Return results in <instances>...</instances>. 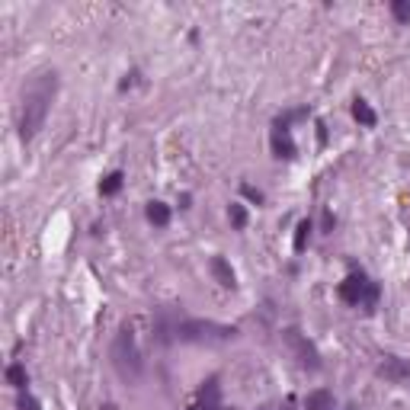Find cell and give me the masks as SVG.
Listing matches in <instances>:
<instances>
[{
	"label": "cell",
	"instance_id": "6da1fadb",
	"mask_svg": "<svg viewBox=\"0 0 410 410\" xmlns=\"http://www.w3.org/2000/svg\"><path fill=\"white\" fill-rule=\"evenodd\" d=\"M55 90H58V74L55 71H39V74L26 84L23 90V106H19V135L23 142H33L39 128L45 126V116L55 100Z\"/></svg>",
	"mask_w": 410,
	"mask_h": 410
},
{
	"label": "cell",
	"instance_id": "7a4b0ae2",
	"mask_svg": "<svg viewBox=\"0 0 410 410\" xmlns=\"http://www.w3.org/2000/svg\"><path fill=\"white\" fill-rule=\"evenodd\" d=\"M112 368L119 372V378L122 382H128V385H135L138 378H142L144 372V359H142V350H138V340H135L132 327H122L116 334V340H112Z\"/></svg>",
	"mask_w": 410,
	"mask_h": 410
},
{
	"label": "cell",
	"instance_id": "3957f363",
	"mask_svg": "<svg viewBox=\"0 0 410 410\" xmlns=\"http://www.w3.org/2000/svg\"><path fill=\"white\" fill-rule=\"evenodd\" d=\"M237 330L234 327H225V324H215V321H189L183 318L180 327H176V340L183 343H225L231 340Z\"/></svg>",
	"mask_w": 410,
	"mask_h": 410
},
{
	"label": "cell",
	"instance_id": "277c9868",
	"mask_svg": "<svg viewBox=\"0 0 410 410\" xmlns=\"http://www.w3.org/2000/svg\"><path fill=\"white\" fill-rule=\"evenodd\" d=\"M340 298L352 308H366V311H375L378 305V285L372 279H366L362 273H352L343 285H340Z\"/></svg>",
	"mask_w": 410,
	"mask_h": 410
},
{
	"label": "cell",
	"instance_id": "5b68a950",
	"mask_svg": "<svg viewBox=\"0 0 410 410\" xmlns=\"http://www.w3.org/2000/svg\"><path fill=\"white\" fill-rule=\"evenodd\" d=\"M282 340L289 343V350L295 352V359H298V366H305V368H321V356H318V350L308 343L302 336V330H295V327H289L282 334Z\"/></svg>",
	"mask_w": 410,
	"mask_h": 410
},
{
	"label": "cell",
	"instance_id": "8992f818",
	"mask_svg": "<svg viewBox=\"0 0 410 410\" xmlns=\"http://www.w3.org/2000/svg\"><path fill=\"white\" fill-rule=\"evenodd\" d=\"M378 375L391 385H410V362L401 359V356H385L378 362Z\"/></svg>",
	"mask_w": 410,
	"mask_h": 410
},
{
	"label": "cell",
	"instance_id": "52a82bcc",
	"mask_svg": "<svg viewBox=\"0 0 410 410\" xmlns=\"http://www.w3.org/2000/svg\"><path fill=\"white\" fill-rule=\"evenodd\" d=\"M189 410H225L221 407V394H218V378H209L199 388V398H196V404Z\"/></svg>",
	"mask_w": 410,
	"mask_h": 410
},
{
	"label": "cell",
	"instance_id": "ba28073f",
	"mask_svg": "<svg viewBox=\"0 0 410 410\" xmlns=\"http://www.w3.org/2000/svg\"><path fill=\"white\" fill-rule=\"evenodd\" d=\"M273 151H276V157H295V142L289 128H273Z\"/></svg>",
	"mask_w": 410,
	"mask_h": 410
},
{
	"label": "cell",
	"instance_id": "9c48e42d",
	"mask_svg": "<svg viewBox=\"0 0 410 410\" xmlns=\"http://www.w3.org/2000/svg\"><path fill=\"white\" fill-rule=\"evenodd\" d=\"M212 276L218 279V282L225 285V289H234V269L228 266V259L225 257H212Z\"/></svg>",
	"mask_w": 410,
	"mask_h": 410
},
{
	"label": "cell",
	"instance_id": "30bf717a",
	"mask_svg": "<svg viewBox=\"0 0 410 410\" xmlns=\"http://www.w3.org/2000/svg\"><path fill=\"white\" fill-rule=\"evenodd\" d=\"M334 394L324 391V388H318V391H311L308 398H305V410H334Z\"/></svg>",
	"mask_w": 410,
	"mask_h": 410
},
{
	"label": "cell",
	"instance_id": "8fae6325",
	"mask_svg": "<svg viewBox=\"0 0 410 410\" xmlns=\"http://www.w3.org/2000/svg\"><path fill=\"white\" fill-rule=\"evenodd\" d=\"M352 116H356V122H362L366 128H372L378 122V116H375V109L368 106L366 100H356L352 103Z\"/></svg>",
	"mask_w": 410,
	"mask_h": 410
},
{
	"label": "cell",
	"instance_id": "7c38bea8",
	"mask_svg": "<svg viewBox=\"0 0 410 410\" xmlns=\"http://www.w3.org/2000/svg\"><path fill=\"white\" fill-rule=\"evenodd\" d=\"M148 221H151V225H157V228H167L170 209L164 205V202H151V205H148Z\"/></svg>",
	"mask_w": 410,
	"mask_h": 410
},
{
	"label": "cell",
	"instance_id": "4fadbf2b",
	"mask_svg": "<svg viewBox=\"0 0 410 410\" xmlns=\"http://www.w3.org/2000/svg\"><path fill=\"white\" fill-rule=\"evenodd\" d=\"M7 382H10V385H13V388H19V391H23V388H26V382H29V375H26V368L19 366V362H13V366L7 368Z\"/></svg>",
	"mask_w": 410,
	"mask_h": 410
},
{
	"label": "cell",
	"instance_id": "5bb4252c",
	"mask_svg": "<svg viewBox=\"0 0 410 410\" xmlns=\"http://www.w3.org/2000/svg\"><path fill=\"white\" fill-rule=\"evenodd\" d=\"M119 189H122V173H119V170H116V173H109L106 180L100 183V193L103 196H116Z\"/></svg>",
	"mask_w": 410,
	"mask_h": 410
},
{
	"label": "cell",
	"instance_id": "9a60e30c",
	"mask_svg": "<svg viewBox=\"0 0 410 410\" xmlns=\"http://www.w3.org/2000/svg\"><path fill=\"white\" fill-rule=\"evenodd\" d=\"M308 237H311V221L305 218V221H298V231H295V250H298V253L305 250V244H308Z\"/></svg>",
	"mask_w": 410,
	"mask_h": 410
},
{
	"label": "cell",
	"instance_id": "2e32d148",
	"mask_svg": "<svg viewBox=\"0 0 410 410\" xmlns=\"http://www.w3.org/2000/svg\"><path fill=\"white\" fill-rule=\"evenodd\" d=\"M391 13H394V19H398V23H410V0H394Z\"/></svg>",
	"mask_w": 410,
	"mask_h": 410
},
{
	"label": "cell",
	"instance_id": "e0dca14e",
	"mask_svg": "<svg viewBox=\"0 0 410 410\" xmlns=\"http://www.w3.org/2000/svg\"><path fill=\"white\" fill-rule=\"evenodd\" d=\"M228 215H231L234 228H244V225H247V212H244V205H231V212H228Z\"/></svg>",
	"mask_w": 410,
	"mask_h": 410
},
{
	"label": "cell",
	"instance_id": "ac0fdd59",
	"mask_svg": "<svg viewBox=\"0 0 410 410\" xmlns=\"http://www.w3.org/2000/svg\"><path fill=\"white\" fill-rule=\"evenodd\" d=\"M17 407L19 410H39V401H35L29 391H23V394H19V401H17Z\"/></svg>",
	"mask_w": 410,
	"mask_h": 410
},
{
	"label": "cell",
	"instance_id": "d6986e66",
	"mask_svg": "<svg viewBox=\"0 0 410 410\" xmlns=\"http://www.w3.org/2000/svg\"><path fill=\"white\" fill-rule=\"evenodd\" d=\"M244 196H247V199H253V202H263V196H259L253 186H244Z\"/></svg>",
	"mask_w": 410,
	"mask_h": 410
},
{
	"label": "cell",
	"instance_id": "ffe728a7",
	"mask_svg": "<svg viewBox=\"0 0 410 410\" xmlns=\"http://www.w3.org/2000/svg\"><path fill=\"white\" fill-rule=\"evenodd\" d=\"M279 410H295V404H292V401H285V404H282V407H279Z\"/></svg>",
	"mask_w": 410,
	"mask_h": 410
}]
</instances>
